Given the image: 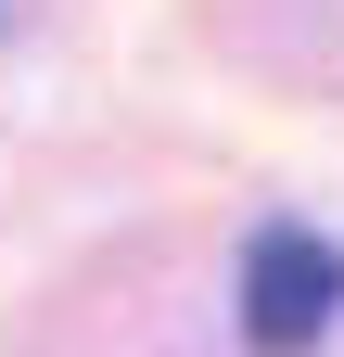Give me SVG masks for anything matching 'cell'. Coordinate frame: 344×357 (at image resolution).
<instances>
[{
  "label": "cell",
  "instance_id": "cell-1",
  "mask_svg": "<svg viewBox=\"0 0 344 357\" xmlns=\"http://www.w3.org/2000/svg\"><path fill=\"white\" fill-rule=\"evenodd\" d=\"M331 319H344V255L319 230H255V255H242V344L255 357H306Z\"/></svg>",
  "mask_w": 344,
  "mask_h": 357
}]
</instances>
